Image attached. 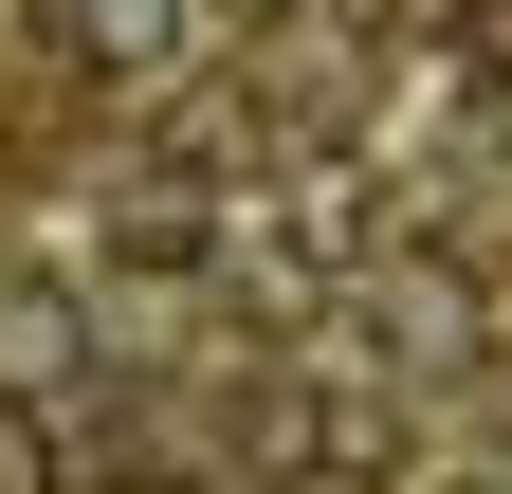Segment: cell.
<instances>
[{"instance_id":"cell-6","label":"cell","mask_w":512,"mask_h":494,"mask_svg":"<svg viewBox=\"0 0 512 494\" xmlns=\"http://www.w3.org/2000/svg\"><path fill=\"white\" fill-rule=\"evenodd\" d=\"M458 55H476V92H512V0H476V37H458Z\"/></svg>"},{"instance_id":"cell-2","label":"cell","mask_w":512,"mask_h":494,"mask_svg":"<svg viewBox=\"0 0 512 494\" xmlns=\"http://www.w3.org/2000/svg\"><path fill=\"white\" fill-rule=\"evenodd\" d=\"M37 37L74 55V74H165V55H183V0H37Z\"/></svg>"},{"instance_id":"cell-3","label":"cell","mask_w":512,"mask_h":494,"mask_svg":"<svg viewBox=\"0 0 512 494\" xmlns=\"http://www.w3.org/2000/svg\"><path fill=\"white\" fill-rule=\"evenodd\" d=\"M55 366H74V312L55 293H0V385H55Z\"/></svg>"},{"instance_id":"cell-1","label":"cell","mask_w":512,"mask_h":494,"mask_svg":"<svg viewBox=\"0 0 512 494\" xmlns=\"http://www.w3.org/2000/svg\"><path fill=\"white\" fill-rule=\"evenodd\" d=\"M220 257H238L256 293H330V275L366 257V220H348V183H275L256 220H220Z\"/></svg>"},{"instance_id":"cell-4","label":"cell","mask_w":512,"mask_h":494,"mask_svg":"<svg viewBox=\"0 0 512 494\" xmlns=\"http://www.w3.org/2000/svg\"><path fill=\"white\" fill-rule=\"evenodd\" d=\"M110 238H128V257H202V220H183V183H110Z\"/></svg>"},{"instance_id":"cell-5","label":"cell","mask_w":512,"mask_h":494,"mask_svg":"<svg viewBox=\"0 0 512 494\" xmlns=\"http://www.w3.org/2000/svg\"><path fill=\"white\" fill-rule=\"evenodd\" d=\"M0 494H55V403L0 385Z\"/></svg>"}]
</instances>
